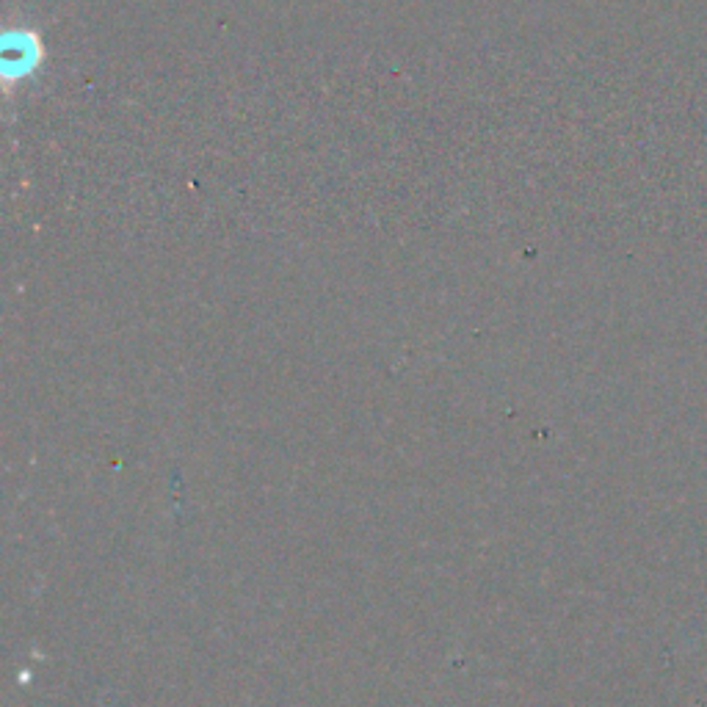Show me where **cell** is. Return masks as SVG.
Here are the masks:
<instances>
[{
    "instance_id": "cell-1",
    "label": "cell",
    "mask_w": 707,
    "mask_h": 707,
    "mask_svg": "<svg viewBox=\"0 0 707 707\" xmlns=\"http://www.w3.org/2000/svg\"><path fill=\"white\" fill-rule=\"evenodd\" d=\"M42 47L31 31H9L3 36V75L6 81L28 78L39 67Z\"/></svg>"
}]
</instances>
